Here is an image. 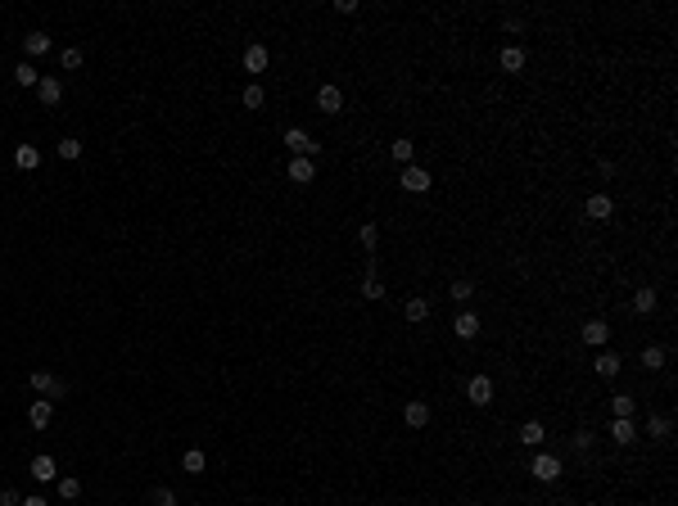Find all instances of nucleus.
<instances>
[{"label": "nucleus", "mask_w": 678, "mask_h": 506, "mask_svg": "<svg viewBox=\"0 0 678 506\" xmlns=\"http://www.w3.org/2000/svg\"><path fill=\"white\" fill-rule=\"evenodd\" d=\"M412 154H416V145H412V140H403V136L389 145V158H394V163H403V168H412Z\"/></svg>", "instance_id": "nucleus-19"}, {"label": "nucleus", "mask_w": 678, "mask_h": 506, "mask_svg": "<svg viewBox=\"0 0 678 506\" xmlns=\"http://www.w3.org/2000/svg\"><path fill=\"white\" fill-rule=\"evenodd\" d=\"M403 317H407V321H425V317H429V303H425V299H407Z\"/></svg>", "instance_id": "nucleus-29"}, {"label": "nucleus", "mask_w": 678, "mask_h": 506, "mask_svg": "<svg viewBox=\"0 0 678 506\" xmlns=\"http://www.w3.org/2000/svg\"><path fill=\"white\" fill-rule=\"evenodd\" d=\"M597 375L601 380H615L619 375V352H601V357H597Z\"/></svg>", "instance_id": "nucleus-24"}, {"label": "nucleus", "mask_w": 678, "mask_h": 506, "mask_svg": "<svg viewBox=\"0 0 678 506\" xmlns=\"http://www.w3.org/2000/svg\"><path fill=\"white\" fill-rule=\"evenodd\" d=\"M452 330H457V339H475L480 335V317H475V312H457Z\"/></svg>", "instance_id": "nucleus-12"}, {"label": "nucleus", "mask_w": 678, "mask_h": 506, "mask_svg": "<svg viewBox=\"0 0 678 506\" xmlns=\"http://www.w3.org/2000/svg\"><path fill=\"white\" fill-rule=\"evenodd\" d=\"M610 412L628 421V416H633V398H610Z\"/></svg>", "instance_id": "nucleus-37"}, {"label": "nucleus", "mask_w": 678, "mask_h": 506, "mask_svg": "<svg viewBox=\"0 0 678 506\" xmlns=\"http://www.w3.org/2000/svg\"><path fill=\"white\" fill-rule=\"evenodd\" d=\"M54 484H59V498H68V502L82 498V479H78V475H59Z\"/></svg>", "instance_id": "nucleus-25"}, {"label": "nucleus", "mask_w": 678, "mask_h": 506, "mask_svg": "<svg viewBox=\"0 0 678 506\" xmlns=\"http://www.w3.org/2000/svg\"><path fill=\"white\" fill-rule=\"evenodd\" d=\"M570 443H575V452H588V447H593V434H588V429H579Z\"/></svg>", "instance_id": "nucleus-38"}, {"label": "nucleus", "mask_w": 678, "mask_h": 506, "mask_svg": "<svg viewBox=\"0 0 678 506\" xmlns=\"http://www.w3.org/2000/svg\"><path fill=\"white\" fill-rule=\"evenodd\" d=\"M543 434H547V429H543V421H524V425H520V443H524V447H543Z\"/></svg>", "instance_id": "nucleus-18"}, {"label": "nucleus", "mask_w": 678, "mask_h": 506, "mask_svg": "<svg viewBox=\"0 0 678 506\" xmlns=\"http://www.w3.org/2000/svg\"><path fill=\"white\" fill-rule=\"evenodd\" d=\"M403 421L412 425V429H425V425H429V403H407Z\"/></svg>", "instance_id": "nucleus-16"}, {"label": "nucleus", "mask_w": 678, "mask_h": 506, "mask_svg": "<svg viewBox=\"0 0 678 506\" xmlns=\"http://www.w3.org/2000/svg\"><path fill=\"white\" fill-rule=\"evenodd\" d=\"M190 506H199V502H190Z\"/></svg>", "instance_id": "nucleus-41"}, {"label": "nucleus", "mask_w": 678, "mask_h": 506, "mask_svg": "<svg viewBox=\"0 0 678 506\" xmlns=\"http://www.w3.org/2000/svg\"><path fill=\"white\" fill-rule=\"evenodd\" d=\"M27 385H32V394H45L50 403L68 394V385H64L59 375H50V371H32V375H27Z\"/></svg>", "instance_id": "nucleus-1"}, {"label": "nucleus", "mask_w": 678, "mask_h": 506, "mask_svg": "<svg viewBox=\"0 0 678 506\" xmlns=\"http://www.w3.org/2000/svg\"><path fill=\"white\" fill-rule=\"evenodd\" d=\"M584 213L593 217V222H606L610 213H615V199L610 195H588V204H584Z\"/></svg>", "instance_id": "nucleus-10"}, {"label": "nucleus", "mask_w": 678, "mask_h": 506, "mask_svg": "<svg viewBox=\"0 0 678 506\" xmlns=\"http://www.w3.org/2000/svg\"><path fill=\"white\" fill-rule=\"evenodd\" d=\"M533 479H543V484H557L561 479V456H552V452H538L533 456Z\"/></svg>", "instance_id": "nucleus-3"}, {"label": "nucleus", "mask_w": 678, "mask_h": 506, "mask_svg": "<svg viewBox=\"0 0 678 506\" xmlns=\"http://www.w3.org/2000/svg\"><path fill=\"white\" fill-rule=\"evenodd\" d=\"M14 82L18 86H36V82H41V73H36L32 64H18V68H14Z\"/></svg>", "instance_id": "nucleus-33"}, {"label": "nucleus", "mask_w": 678, "mask_h": 506, "mask_svg": "<svg viewBox=\"0 0 678 506\" xmlns=\"http://www.w3.org/2000/svg\"><path fill=\"white\" fill-rule=\"evenodd\" d=\"M610 438H615L619 447H624V443H633V438H638L633 421H624V416H610Z\"/></svg>", "instance_id": "nucleus-13"}, {"label": "nucleus", "mask_w": 678, "mask_h": 506, "mask_svg": "<svg viewBox=\"0 0 678 506\" xmlns=\"http://www.w3.org/2000/svg\"><path fill=\"white\" fill-rule=\"evenodd\" d=\"M18 506H50V502H45V498H23Z\"/></svg>", "instance_id": "nucleus-40"}, {"label": "nucleus", "mask_w": 678, "mask_h": 506, "mask_svg": "<svg viewBox=\"0 0 678 506\" xmlns=\"http://www.w3.org/2000/svg\"><path fill=\"white\" fill-rule=\"evenodd\" d=\"M448 294H452V299H457V303H471V294H475V285H471V281H452V290H448Z\"/></svg>", "instance_id": "nucleus-36"}, {"label": "nucleus", "mask_w": 678, "mask_h": 506, "mask_svg": "<svg viewBox=\"0 0 678 506\" xmlns=\"http://www.w3.org/2000/svg\"><path fill=\"white\" fill-rule=\"evenodd\" d=\"M59 158H64V163H73V158H82V140L64 136V140H59Z\"/></svg>", "instance_id": "nucleus-32"}, {"label": "nucleus", "mask_w": 678, "mask_h": 506, "mask_svg": "<svg viewBox=\"0 0 678 506\" xmlns=\"http://www.w3.org/2000/svg\"><path fill=\"white\" fill-rule=\"evenodd\" d=\"M610 339V326H606V321H588V326H584V343H593V348H597V343H606Z\"/></svg>", "instance_id": "nucleus-23"}, {"label": "nucleus", "mask_w": 678, "mask_h": 506, "mask_svg": "<svg viewBox=\"0 0 678 506\" xmlns=\"http://www.w3.org/2000/svg\"><path fill=\"white\" fill-rule=\"evenodd\" d=\"M59 64H64V68H68V73H78L82 64H86V54L78 50V45H68V50H59Z\"/></svg>", "instance_id": "nucleus-28"}, {"label": "nucleus", "mask_w": 678, "mask_h": 506, "mask_svg": "<svg viewBox=\"0 0 678 506\" xmlns=\"http://www.w3.org/2000/svg\"><path fill=\"white\" fill-rule=\"evenodd\" d=\"M149 506H181V502H177V493H172V489H163V484H159V489L149 493Z\"/></svg>", "instance_id": "nucleus-35"}, {"label": "nucleus", "mask_w": 678, "mask_h": 506, "mask_svg": "<svg viewBox=\"0 0 678 506\" xmlns=\"http://www.w3.org/2000/svg\"><path fill=\"white\" fill-rule=\"evenodd\" d=\"M14 163L23 168V172H36V168H41V149H36V145H18L14 149Z\"/></svg>", "instance_id": "nucleus-15"}, {"label": "nucleus", "mask_w": 678, "mask_h": 506, "mask_svg": "<svg viewBox=\"0 0 678 506\" xmlns=\"http://www.w3.org/2000/svg\"><path fill=\"white\" fill-rule=\"evenodd\" d=\"M665 357H670V352H665L661 343H647V348H642V366H647V371H661Z\"/></svg>", "instance_id": "nucleus-21"}, {"label": "nucleus", "mask_w": 678, "mask_h": 506, "mask_svg": "<svg viewBox=\"0 0 678 506\" xmlns=\"http://www.w3.org/2000/svg\"><path fill=\"white\" fill-rule=\"evenodd\" d=\"M290 181L294 186H312L317 181V163L312 158H290Z\"/></svg>", "instance_id": "nucleus-9"}, {"label": "nucleus", "mask_w": 678, "mask_h": 506, "mask_svg": "<svg viewBox=\"0 0 678 506\" xmlns=\"http://www.w3.org/2000/svg\"><path fill=\"white\" fill-rule=\"evenodd\" d=\"M50 421H54V403H50V398H36V403L27 407V425H32V429H45Z\"/></svg>", "instance_id": "nucleus-6"}, {"label": "nucleus", "mask_w": 678, "mask_h": 506, "mask_svg": "<svg viewBox=\"0 0 678 506\" xmlns=\"http://www.w3.org/2000/svg\"><path fill=\"white\" fill-rule=\"evenodd\" d=\"M398 186L407 190V195H425L434 181H429V172L425 168H403V177H398Z\"/></svg>", "instance_id": "nucleus-5"}, {"label": "nucleus", "mask_w": 678, "mask_h": 506, "mask_svg": "<svg viewBox=\"0 0 678 506\" xmlns=\"http://www.w3.org/2000/svg\"><path fill=\"white\" fill-rule=\"evenodd\" d=\"M670 429H674V416H651L647 434H651V438H661V443H665V438H670Z\"/></svg>", "instance_id": "nucleus-27"}, {"label": "nucleus", "mask_w": 678, "mask_h": 506, "mask_svg": "<svg viewBox=\"0 0 678 506\" xmlns=\"http://www.w3.org/2000/svg\"><path fill=\"white\" fill-rule=\"evenodd\" d=\"M267 64H272V54H267V45H249V50H244V68H249V73H263L267 68Z\"/></svg>", "instance_id": "nucleus-14"}, {"label": "nucleus", "mask_w": 678, "mask_h": 506, "mask_svg": "<svg viewBox=\"0 0 678 506\" xmlns=\"http://www.w3.org/2000/svg\"><path fill=\"white\" fill-rule=\"evenodd\" d=\"M651 308H656V290H638L633 294V312H642V317H647Z\"/></svg>", "instance_id": "nucleus-34"}, {"label": "nucleus", "mask_w": 678, "mask_h": 506, "mask_svg": "<svg viewBox=\"0 0 678 506\" xmlns=\"http://www.w3.org/2000/svg\"><path fill=\"white\" fill-rule=\"evenodd\" d=\"M23 498H18V489H0V506H18Z\"/></svg>", "instance_id": "nucleus-39"}, {"label": "nucleus", "mask_w": 678, "mask_h": 506, "mask_svg": "<svg viewBox=\"0 0 678 506\" xmlns=\"http://www.w3.org/2000/svg\"><path fill=\"white\" fill-rule=\"evenodd\" d=\"M36 95H41V104H50V109H54V104L64 100V86H59V77H41V82H36Z\"/></svg>", "instance_id": "nucleus-11"}, {"label": "nucleus", "mask_w": 678, "mask_h": 506, "mask_svg": "<svg viewBox=\"0 0 678 506\" xmlns=\"http://www.w3.org/2000/svg\"><path fill=\"white\" fill-rule=\"evenodd\" d=\"M362 299H367V303H380V299H385V285H380L376 276H367V281H362Z\"/></svg>", "instance_id": "nucleus-30"}, {"label": "nucleus", "mask_w": 678, "mask_h": 506, "mask_svg": "<svg viewBox=\"0 0 678 506\" xmlns=\"http://www.w3.org/2000/svg\"><path fill=\"white\" fill-rule=\"evenodd\" d=\"M27 475H32V479L36 484H50V479H59V466H54V456H32V470H27Z\"/></svg>", "instance_id": "nucleus-8"}, {"label": "nucleus", "mask_w": 678, "mask_h": 506, "mask_svg": "<svg viewBox=\"0 0 678 506\" xmlns=\"http://www.w3.org/2000/svg\"><path fill=\"white\" fill-rule=\"evenodd\" d=\"M204 466H208V456L199 452V447H190V452L181 456V470H186V475H204Z\"/></svg>", "instance_id": "nucleus-22"}, {"label": "nucleus", "mask_w": 678, "mask_h": 506, "mask_svg": "<svg viewBox=\"0 0 678 506\" xmlns=\"http://www.w3.org/2000/svg\"><path fill=\"white\" fill-rule=\"evenodd\" d=\"M285 145H290V158H312V154L321 149L303 127H290V131H285Z\"/></svg>", "instance_id": "nucleus-2"}, {"label": "nucleus", "mask_w": 678, "mask_h": 506, "mask_svg": "<svg viewBox=\"0 0 678 506\" xmlns=\"http://www.w3.org/2000/svg\"><path fill=\"white\" fill-rule=\"evenodd\" d=\"M23 50L32 54V59H36V54H50V36H45V32H27L23 36Z\"/></svg>", "instance_id": "nucleus-20"}, {"label": "nucleus", "mask_w": 678, "mask_h": 506, "mask_svg": "<svg viewBox=\"0 0 678 506\" xmlns=\"http://www.w3.org/2000/svg\"><path fill=\"white\" fill-rule=\"evenodd\" d=\"M358 240H362V249H367V253H376V244H380V226H376V222H362Z\"/></svg>", "instance_id": "nucleus-26"}, {"label": "nucleus", "mask_w": 678, "mask_h": 506, "mask_svg": "<svg viewBox=\"0 0 678 506\" xmlns=\"http://www.w3.org/2000/svg\"><path fill=\"white\" fill-rule=\"evenodd\" d=\"M498 64H502L507 73H520V68H524V50H520V45H502Z\"/></svg>", "instance_id": "nucleus-17"}, {"label": "nucleus", "mask_w": 678, "mask_h": 506, "mask_svg": "<svg viewBox=\"0 0 678 506\" xmlns=\"http://www.w3.org/2000/svg\"><path fill=\"white\" fill-rule=\"evenodd\" d=\"M317 109H321V113H344V91L326 82V86L317 91Z\"/></svg>", "instance_id": "nucleus-7"}, {"label": "nucleus", "mask_w": 678, "mask_h": 506, "mask_svg": "<svg viewBox=\"0 0 678 506\" xmlns=\"http://www.w3.org/2000/svg\"><path fill=\"white\" fill-rule=\"evenodd\" d=\"M466 398H471L475 407H489L493 403V380L489 375H471L466 380Z\"/></svg>", "instance_id": "nucleus-4"}, {"label": "nucleus", "mask_w": 678, "mask_h": 506, "mask_svg": "<svg viewBox=\"0 0 678 506\" xmlns=\"http://www.w3.org/2000/svg\"><path fill=\"white\" fill-rule=\"evenodd\" d=\"M240 100H244V109H263V100H267V95H263V86H258V82H249V86H244V95H240Z\"/></svg>", "instance_id": "nucleus-31"}]
</instances>
